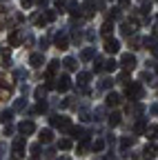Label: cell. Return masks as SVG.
Returning <instances> with one entry per match:
<instances>
[{
    "label": "cell",
    "instance_id": "1",
    "mask_svg": "<svg viewBox=\"0 0 158 160\" xmlns=\"http://www.w3.org/2000/svg\"><path fill=\"white\" fill-rule=\"evenodd\" d=\"M11 93H13V85H11V80L5 76V73H0V100H7L11 98Z\"/></svg>",
    "mask_w": 158,
    "mask_h": 160
},
{
    "label": "cell",
    "instance_id": "2",
    "mask_svg": "<svg viewBox=\"0 0 158 160\" xmlns=\"http://www.w3.org/2000/svg\"><path fill=\"white\" fill-rule=\"evenodd\" d=\"M143 87H140V82H129L127 87H125V96L127 98H131V100H140L143 98Z\"/></svg>",
    "mask_w": 158,
    "mask_h": 160
},
{
    "label": "cell",
    "instance_id": "3",
    "mask_svg": "<svg viewBox=\"0 0 158 160\" xmlns=\"http://www.w3.org/2000/svg\"><path fill=\"white\" fill-rule=\"evenodd\" d=\"M138 25H140V18H129L127 22L120 25V33H123V36H131V33H136Z\"/></svg>",
    "mask_w": 158,
    "mask_h": 160
},
{
    "label": "cell",
    "instance_id": "4",
    "mask_svg": "<svg viewBox=\"0 0 158 160\" xmlns=\"http://www.w3.org/2000/svg\"><path fill=\"white\" fill-rule=\"evenodd\" d=\"M11 156H13V160H23L25 158V138H16L13 140Z\"/></svg>",
    "mask_w": 158,
    "mask_h": 160
},
{
    "label": "cell",
    "instance_id": "5",
    "mask_svg": "<svg viewBox=\"0 0 158 160\" xmlns=\"http://www.w3.org/2000/svg\"><path fill=\"white\" fill-rule=\"evenodd\" d=\"M56 16H58V13L49 9V11H45V13H40V16H36V18H33V22H36L38 27H45V25H49V22H54V20H56Z\"/></svg>",
    "mask_w": 158,
    "mask_h": 160
},
{
    "label": "cell",
    "instance_id": "6",
    "mask_svg": "<svg viewBox=\"0 0 158 160\" xmlns=\"http://www.w3.org/2000/svg\"><path fill=\"white\" fill-rule=\"evenodd\" d=\"M51 127H56V129H60V131H67V133H69V129H71V120H69V118H60V116H54V118H51Z\"/></svg>",
    "mask_w": 158,
    "mask_h": 160
},
{
    "label": "cell",
    "instance_id": "7",
    "mask_svg": "<svg viewBox=\"0 0 158 160\" xmlns=\"http://www.w3.org/2000/svg\"><path fill=\"white\" fill-rule=\"evenodd\" d=\"M0 58H3V67H9V62H11V45L9 42L0 47Z\"/></svg>",
    "mask_w": 158,
    "mask_h": 160
},
{
    "label": "cell",
    "instance_id": "8",
    "mask_svg": "<svg viewBox=\"0 0 158 160\" xmlns=\"http://www.w3.org/2000/svg\"><path fill=\"white\" fill-rule=\"evenodd\" d=\"M18 131H20L23 136H29L36 131V125H33V120H23L20 125H18Z\"/></svg>",
    "mask_w": 158,
    "mask_h": 160
},
{
    "label": "cell",
    "instance_id": "9",
    "mask_svg": "<svg viewBox=\"0 0 158 160\" xmlns=\"http://www.w3.org/2000/svg\"><path fill=\"white\" fill-rule=\"evenodd\" d=\"M120 67L127 69V71H134V67H136V58H134L131 53H125V56L120 58Z\"/></svg>",
    "mask_w": 158,
    "mask_h": 160
},
{
    "label": "cell",
    "instance_id": "10",
    "mask_svg": "<svg viewBox=\"0 0 158 160\" xmlns=\"http://www.w3.org/2000/svg\"><path fill=\"white\" fill-rule=\"evenodd\" d=\"M118 49H120V42H118L116 38H109V36H107V40H105V51H107V53H118Z\"/></svg>",
    "mask_w": 158,
    "mask_h": 160
},
{
    "label": "cell",
    "instance_id": "11",
    "mask_svg": "<svg viewBox=\"0 0 158 160\" xmlns=\"http://www.w3.org/2000/svg\"><path fill=\"white\" fill-rule=\"evenodd\" d=\"M20 40H23V31H20V29H13V31L9 33V38H7V42H9L11 47H18V45H20Z\"/></svg>",
    "mask_w": 158,
    "mask_h": 160
},
{
    "label": "cell",
    "instance_id": "12",
    "mask_svg": "<svg viewBox=\"0 0 158 160\" xmlns=\"http://www.w3.org/2000/svg\"><path fill=\"white\" fill-rule=\"evenodd\" d=\"M69 87H71L69 76H60V78L56 80V89H58V91H69Z\"/></svg>",
    "mask_w": 158,
    "mask_h": 160
},
{
    "label": "cell",
    "instance_id": "13",
    "mask_svg": "<svg viewBox=\"0 0 158 160\" xmlns=\"http://www.w3.org/2000/svg\"><path fill=\"white\" fill-rule=\"evenodd\" d=\"M94 9H96L94 0H87V2H83V7H80V11H83V16H85V18H91V16L96 13Z\"/></svg>",
    "mask_w": 158,
    "mask_h": 160
},
{
    "label": "cell",
    "instance_id": "14",
    "mask_svg": "<svg viewBox=\"0 0 158 160\" xmlns=\"http://www.w3.org/2000/svg\"><path fill=\"white\" fill-rule=\"evenodd\" d=\"M29 65H31V67H36V69H40V67L45 65L43 53H31V56H29Z\"/></svg>",
    "mask_w": 158,
    "mask_h": 160
},
{
    "label": "cell",
    "instance_id": "15",
    "mask_svg": "<svg viewBox=\"0 0 158 160\" xmlns=\"http://www.w3.org/2000/svg\"><path fill=\"white\" fill-rule=\"evenodd\" d=\"M69 47V36L67 33H58L56 36V49H67Z\"/></svg>",
    "mask_w": 158,
    "mask_h": 160
},
{
    "label": "cell",
    "instance_id": "16",
    "mask_svg": "<svg viewBox=\"0 0 158 160\" xmlns=\"http://www.w3.org/2000/svg\"><path fill=\"white\" fill-rule=\"evenodd\" d=\"M123 102V100H120V96H118V93H107V98H105V105L107 107H118V105H120Z\"/></svg>",
    "mask_w": 158,
    "mask_h": 160
},
{
    "label": "cell",
    "instance_id": "17",
    "mask_svg": "<svg viewBox=\"0 0 158 160\" xmlns=\"http://www.w3.org/2000/svg\"><path fill=\"white\" fill-rule=\"evenodd\" d=\"M58 69H60V62H58V60H51V62L47 65V78L51 80V78L56 76V71H58Z\"/></svg>",
    "mask_w": 158,
    "mask_h": 160
},
{
    "label": "cell",
    "instance_id": "18",
    "mask_svg": "<svg viewBox=\"0 0 158 160\" xmlns=\"http://www.w3.org/2000/svg\"><path fill=\"white\" fill-rule=\"evenodd\" d=\"M91 147V142H89V136H85V138H80V142H78V153H87V149Z\"/></svg>",
    "mask_w": 158,
    "mask_h": 160
},
{
    "label": "cell",
    "instance_id": "19",
    "mask_svg": "<svg viewBox=\"0 0 158 160\" xmlns=\"http://www.w3.org/2000/svg\"><path fill=\"white\" fill-rule=\"evenodd\" d=\"M63 65H65V69H67V71H76V69H78L76 58H71V56H67V58L63 60Z\"/></svg>",
    "mask_w": 158,
    "mask_h": 160
},
{
    "label": "cell",
    "instance_id": "20",
    "mask_svg": "<svg viewBox=\"0 0 158 160\" xmlns=\"http://www.w3.org/2000/svg\"><path fill=\"white\" fill-rule=\"evenodd\" d=\"M38 138H40V142L47 145V142H51V140H54V131H51V129H43Z\"/></svg>",
    "mask_w": 158,
    "mask_h": 160
},
{
    "label": "cell",
    "instance_id": "21",
    "mask_svg": "<svg viewBox=\"0 0 158 160\" xmlns=\"http://www.w3.org/2000/svg\"><path fill=\"white\" fill-rule=\"evenodd\" d=\"M89 80H91V73L89 71H80V73H78V85H80V87H85Z\"/></svg>",
    "mask_w": 158,
    "mask_h": 160
},
{
    "label": "cell",
    "instance_id": "22",
    "mask_svg": "<svg viewBox=\"0 0 158 160\" xmlns=\"http://www.w3.org/2000/svg\"><path fill=\"white\" fill-rule=\"evenodd\" d=\"M111 31H114V22H111V20H105V22H103V27H100V33L107 38Z\"/></svg>",
    "mask_w": 158,
    "mask_h": 160
},
{
    "label": "cell",
    "instance_id": "23",
    "mask_svg": "<svg viewBox=\"0 0 158 160\" xmlns=\"http://www.w3.org/2000/svg\"><path fill=\"white\" fill-rule=\"evenodd\" d=\"M145 136H147L149 140H156V138H158V125H149L147 131H145Z\"/></svg>",
    "mask_w": 158,
    "mask_h": 160
},
{
    "label": "cell",
    "instance_id": "24",
    "mask_svg": "<svg viewBox=\"0 0 158 160\" xmlns=\"http://www.w3.org/2000/svg\"><path fill=\"white\" fill-rule=\"evenodd\" d=\"M67 9H69V13H71L74 18H76V16H83V11H80V7H78V2H69Z\"/></svg>",
    "mask_w": 158,
    "mask_h": 160
},
{
    "label": "cell",
    "instance_id": "25",
    "mask_svg": "<svg viewBox=\"0 0 158 160\" xmlns=\"http://www.w3.org/2000/svg\"><path fill=\"white\" fill-rule=\"evenodd\" d=\"M120 120H123V116L118 113V111H114V113L109 116V125H111V127H118V125H120Z\"/></svg>",
    "mask_w": 158,
    "mask_h": 160
},
{
    "label": "cell",
    "instance_id": "26",
    "mask_svg": "<svg viewBox=\"0 0 158 160\" xmlns=\"http://www.w3.org/2000/svg\"><path fill=\"white\" fill-rule=\"evenodd\" d=\"M147 131V122L145 120H138V122L134 125V133H145Z\"/></svg>",
    "mask_w": 158,
    "mask_h": 160
},
{
    "label": "cell",
    "instance_id": "27",
    "mask_svg": "<svg viewBox=\"0 0 158 160\" xmlns=\"http://www.w3.org/2000/svg\"><path fill=\"white\" fill-rule=\"evenodd\" d=\"M94 47H87V49H83V53H80V60H91L94 58Z\"/></svg>",
    "mask_w": 158,
    "mask_h": 160
},
{
    "label": "cell",
    "instance_id": "28",
    "mask_svg": "<svg viewBox=\"0 0 158 160\" xmlns=\"http://www.w3.org/2000/svg\"><path fill=\"white\" fill-rule=\"evenodd\" d=\"M103 67H105V71H114V69L118 67V62H116L114 58H109V60H105V62H103Z\"/></svg>",
    "mask_w": 158,
    "mask_h": 160
},
{
    "label": "cell",
    "instance_id": "29",
    "mask_svg": "<svg viewBox=\"0 0 158 160\" xmlns=\"http://www.w3.org/2000/svg\"><path fill=\"white\" fill-rule=\"evenodd\" d=\"M58 149H63V151H69V149H71V140H69V138H63L60 142H58Z\"/></svg>",
    "mask_w": 158,
    "mask_h": 160
},
{
    "label": "cell",
    "instance_id": "30",
    "mask_svg": "<svg viewBox=\"0 0 158 160\" xmlns=\"http://www.w3.org/2000/svg\"><path fill=\"white\" fill-rule=\"evenodd\" d=\"M156 153H158V147H156V145H147V147H145V156H147V158H154Z\"/></svg>",
    "mask_w": 158,
    "mask_h": 160
},
{
    "label": "cell",
    "instance_id": "31",
    "mask_svg": "<svg viewBox=\"0 0 158 160\" xmlns=\"http://www.w3.org/2000/svg\"><path fill=\"white\" fill-rule=\"evenodd\" d=\"M45 91H47V87H36L33 89V98L36 100H43L45 98Z\"/></svg>",
    "mask_w": 158,
    "mask_h": 160
},
{
    "label": "cell",
    "instance_id": "32",
    "mask_svg": "<svg viewBox=\"0 0 158 160\" xmlns=\"http://www.w3.org/2000/svg\"><path fill=\"white\" fill-rule=\"evenodd\" d=\"M91 149H94V151H103V149H105V140H94V142H91Z\"/></svg>",
    "mask_w": 158,
    "mask_h": 160
},
{
    "label": "cell",
    "instance_id": "33",
    "mask_svg": "<svg viewBox=\"0 0 158 160\" xmlns=\"http://www.w3.org/2000/svg\"><path fill=\"white\" fill-rule=\"evenodd\" d=\"M40 111H47V102H45V98H43V100H38V107H36L31 113H40Z\"/></svg>",
    "mask_w": 158,
    "mask_h": 160
},
{
    "label": "cell",
    "instance_id": "34",
    "mask_svg": "<svg viewBox=\"0 0 158 160\" xmlns=\"http://www.w3.org/2000/svg\"><path fill=\"white\" fill-rule=\"evenodd\" d=\"M140 45H143V40H140V38H134V40H129V47H131V49H143Z\"/></svg>",
    "mask_w": 158,
    "mask_h": 160
},
{
    "label": "cell",
    "instance_id": "35",
    "mask_svg": "<svg viewBox=\"0 0 158 160\" xmlns=\"http://www.w3.org/2000/svg\"><path fill=\"white\" fill-rule=\"evenodd\" d=\"M129 145H134V138H129V136H125V138L120 140V147H123V149H127Z\"/></svg>",
    "mask_w": 158,
    "mask_h": 160
},
{
    "label": "cell",
    "instance_id": "36",
    "mask_svg": "<svg viewBox=\"0 0 158 160\" xmlns=\"http://www.w3.org/2000/svg\"><path fill=\"white\" fill-rule=\"evenodd\" d=\"M25 107H27V100H25V98H23V100H18V102L13 105V109H16V111H23Z\"/></svg>",
    "mask_w": 158,
    "mask_h": 160
},
{
    "label": "cell",
    "instance_id": "37",
    "mask_svg": "<svg viewBox=\"0 0 158 160\" xmlns=\"http://www.w3.org/2000/svg\"><path fill=\"white\" fill-rule=\"evenodd\" d=\"M5 18H7V9H5V7H0V29L5 27Z\"/></svg>",
    "mask_w": 158,
    "mask_h": 160
},
{
    "label": "cell",
    "instance_id": "38",
    "mask_svg": "<svg viewBox=\"0 0 158 160\" xmlns=\"http://www.w3.org/2000/svg\"><path fill=\"white\" fill-rule=\"evenodd\" d=\"M103 62H105V60H96V62H94V71H105Z\"/></svg>",
    "mask_w": 158,
    "mask_h": 160
},
{
    "label": "cell",
    "instance_id": "39",
    "mask_svg": "<svg viewBox=\"0 0 158 160\" xmlns=\"http://www.w3.org/2000/svg\"><path fill=\"white\" fill-rule=\"evenodd\" d=\"M11 116H13V111H5V113H3V122H5V125L11 122Z\"/></svg>",
    "mask_w": 158,
    "mask_h": 160
},
{
    "label": "cell",
    "instance_id": "40",
    "mask_svg": "<svg viewBox=\"0 0 158 160\" xmlns=\"http://www.w3.org/2000/svg\"><path fill=\"white\" fill-rule=\"evenodd\" d=\"M23 78H27V71L25 69H18L16 71V80H23Z\"/></svg>",
    "mask_w": 158,
    "mask_h": 160
},
{
    "label": "cell",
    "instance_id": "41",
    "mask_svg": "<svg viewBox=\"0 0 158 160\" xmlns=\"http://www.w3.org/2000/svg\"><path fill=\"white\" fill-rule=\"evenodd\" d=\"M3 133H5V136H11V133H13V127H11V125L7 122V125H5V131H3Z\"/></svg>",
    "mask_w": 158,
    "mask_h": 160
},
{
    "label": "cell",
    "instance_id": "42",
    "mask_svg": "<svg viewBox=\"0 0 158 160\" xmlns=\"http://www.w3.org/2000/svg\"><path fill=\"white\" fill-rule=\"evenodd\" d=\"M127 78H129V71H127V69H125V71H123L120 76H118V80H120V82H125V80H127Z\"/></svg>",
    "mask_w": 158,
    "mask_h": 160
},
{
    "label": "cell",
    "instance_id": "43",
    "mask_svg": "<svg viewBox=\"0 0 158 160\" xmlns=\"http://www.w3.org/2000/svg\"><path fill=\"white\" fill-rule=\"evenodd\" d=\"M140 80H143V82H147V80L151 82V73H147V71H145V73H140Z\"/></svg>",
    "mask_w": 158,
    "mask_h": 160
},
{
    "label": "cell",
    "instance_id": "44",
    "mask_svg": "<svg viewBox=\"0 0 158 160\" xmlns=\"http://www.w3.org/2000/svg\"><path fill=\"white\" fill-rule=\"evenodd\" d=\"M33 2H36V0H20V5H23V7H31Z\"/></svg>",
    "mask_w": 158,
    "mask_h": 160
},
{
    "label": "cell",
    "instance_id": "45",
    "mask_svg": "<svg viewBox=\"0 0 158 160\" xmlns=\"http://www.w3.org/2000/svg\"><path fill=\"white\" fill-rule=\"evenodd\" d=\"M38 151H40V145H31V153L38 156Z\"/></svg>",
    "mask_w": 158,
    "mask_h": 160
},
{
    "label": "cell",
    "instance_id": "46",
    "mask_svg": "<svg viewBox=\"0 0 158 160\" xmlns=\"http://www.w3.org/2000/svg\"><path fill=\"white\" fill-rule=\"evenodd\" d=\"M100 87H103V89H107V87H111V80H103V82H100Z\"/></svg>",
    "mask_w": 158,
    "mask_h": 160
},
{
    "label": "cell",
    "instance_id": "47",
    "mask_svg": "<svg viewBox=\"0 0 158 160\" xmlns=\"http://www.w3.org/2000/svg\"><path fill=\"white\" fill-rule=\"evenodd\" d=\"M118 2H120V7H129V5H131V0H118Z\"/></svg>",
    "mask_w": 158,
    "mask_h": 160
},
{
    "label": "cell",
    "instance_id": "48",
    "mask_svg": "<svg viewBox=\"0 0 158 160\" xmlns=\"http://www.w3.org/2000/svg\"><path fill=\"white\" fill-rule=\"evenodd\" d=\"M149 111H151L154 116H158V105H151V107H149Z\"/></svg>",
    "mask_w": 158,
    "mask_h": 160
},
{
    "label": "cell",
    "instance_id": "49",
    "mask_svg": "<svg viewBox=\"0 0 158 160\" xmlns=\"http://www.w3.org/2000/svg\"><path fill=\"white\" fill-rule=\"evenodd\" d=\"M67 5V0H56V7H65Z\"/></svg>",
    "mask_w": 158,
    "mask_h": 160
},
{
    "label": "cell",
    "instance_id": "50",
    "mask_svg": "<svg viewBox=\"0 0 158 160\" xmlns=\"http://www.w3.org/2000/svg\"><path fill=\"white\" fill-rule=\"evenodd\" d=\"M36 2L40 5V7H47V5H49V0H36Z\"/></svg>",
    "mask_w": 158,
    "mask_h": 160
},
{
    "label": "cell",
    "instance_id": "51",
    "mask_svg": "<svg viewBox=\"0 0 158 160\" xmlns=\"http://www.w3.org/2000/svg\"><path fill=\"white\" fill-rule=\"evenodd\" d=\"M151 53H154V56H156V58H158V42H156V45H154V47H151Z\"/></svg>",
    "mask_w": 158,
    "mask_h": 160
},
{
    "label": "cell",
    "instance_id": "52",
    "mask_svg": "<svg viewBox=\"0 0 158 160\" xmlns=\"http://www.w3.org/2000/svg\"><path fill=\"white\" fill-rule=\"evenodd\" d=\"M154 36H156V38H158V22H156V25H154Z\"/></svg>",
    "mask_w": 158,
    "mask_h": 160
},
{
    "label": "cell",
    "instance_id": "53",
    "mask_svg": "<svg viewBox=\"0 0 158 160\" xmlns=\"http://www.w3.org/2000/svg\"><path fill=\"white\" fill-rule=\"evenodd\" d=\"M58 160H69V158H67V156H63V158H58Z\"/></svg>",
    "mask_w": 158,
    "mask_h": 160
}]
</instances>
